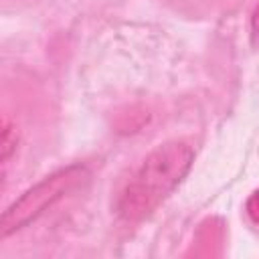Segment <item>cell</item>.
<instances>
[{
	"mask_svg": "<svg viewBox=\"0 0 259 259\" xmlns=\"http://www.w3.org/2000/svg\"><path fill=\"white\" fill-rule=\"evenodd\" d=\"M16 144H18L16 130L10 123H4V130H2V162H8V158L16 150Z\"/></svg>",
	"mask_w": 259,
	"mask_h": 259,
	"instance_id": "3957f363",
	"label": "cell"
},
{
	"mask_svg": "<svg viewBox=\"0 0 259 259\" xmlns=\"http://www.w3.org/2000/svg\"><path fill=\"white\" fill-rule=\"evenodd\" d=\"M192 162L194 150L184 140H168L156 146L119 192L117 214L125 221L148 217L186 178Z\"/></svg>",
	"mask_w": 259,
	"mask_h": 259,
	"instance_id": "6da1fadb",
	"label": "cell"
},
{
	"mask_svg": "<svg viewBox=\"0 0 259 259\" xmlns=\"http://www.w3.org/2000/svg\"><path fill=\"white\" fill-rule=\"evenodd\" d=\"M89 170L83 164H71L67 168H61L49 176H45L40 182L24 190L2 214L0 219V237L6 239L12 233L28 227L34 223L40 214H45L51 206H55L61 198H65L69 192L77 190L89 180Z\"/></svg>",
	"mask_w": 259,
	"mask_h": 259,
	"instance_id": "7a4b0ae2",
	"label": "cell"
},
{
	"mask_svg": "<svg viewBox=\"0 0 259 259\" xmlns=\"http://www.w3.org/2000/svg\"><path fill=\"white\" fill-rule=\"evenodd\" d=\"M245 212L251 219V223L259 227V190H255V192L249 194V198L245 202Z\"/></svg>",
	"mask_w": 259,
	"mask_h": 259,
	"instance_id": "277c9868",
	"label": "cell"
},
{
	"mask_svg": "<svg viewBox=\"0 0 259 259\" xmlns=\"http://www.w3.org/2000/svg\"><path fill=\"white\" fill-rule=\"evenodd\" d=\"M253 34H255V36L259 34V8H257L255 14H253Z\"/></svg>",
	"mask_w": 259,
	"mask_h": 259,
	"instance_id": "5b68a950",
	"label": "cell"
}]
</instances>
